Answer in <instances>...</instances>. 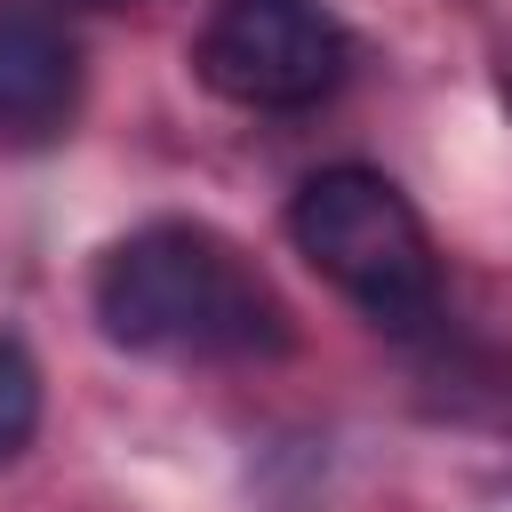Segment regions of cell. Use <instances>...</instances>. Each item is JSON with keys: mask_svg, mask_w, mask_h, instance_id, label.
Wrapping results in <instances>:
<instances>
[{"mask_svg": "<svg viewBox=\"0 0 512 512\" xmlns=\"http://www.w3.org/2000/svg\"><path fill=\"white\" fill-rule=\"evenodd\" d=\"M192 64L248 112H304L344 80V24L320 0H216Z\"/></svg>", "mask_w": 512, "mask_h": 512, "instance_id": "cell-3", "label": "cell"}, {"mask_svg": "<svg viewBox=\"0 0 512 512\" xmlns=\"http://www.w3.org/2000/svg\"><path fill=\"white\" fill-rule=\"evenodd\" d=\"M40 432V368H32V352L24 344H8L0 336V464L8 456H24V440Z\"/></svg>", "mask_w": 512, "mask_h": 512, "instance_id": "cell-5", "label": "cell"}, {"mask_svg": "<svg viewBox=\"0 0 512 512\" xmlns=\"http://www.w3.org/2000/svg\"><path fill=\"white\" fill-rule=\"evenodd\" d=\"M296 256L336 280L384 336H416L440 312V264L424 240V216L408 208V192L376 168H320L296 184L288 208Z\"/></svg>", "mask_w": 512, "mask_h": 512, "instance_id": "cell-2", "label": "cell"}, {"mask_svg": "<svg viewBox=\"0 0 512 512\" xmlns=\"http://www.w3.org/2000/svg\"><path fill=\"white\" fill-rule=\"evenodd\" d=\"M96 328L128 352H200L256 360L288 344V304L272 280L208 224L160 216L104 248L96 264Z\"/></svg>", "mask_w": 512, "mask_h": 512, "instance_id": "cell-1", "label": "cell"}, {"mask_svg": "<svg viewBox=\"0 0 512 512\" xmlns=\"http://www.w3.org/2000/svg\"><path fill=\"white\" fill-rule=\"evenodd\" d=\"M80 104V48L48 8L0 0V136L48 144Z\"/></svg>", "mask_w": 512, "mask_h": 512, "instance_id": "cell-4", "label": "cell"}, {"mask_svg": "<svg viewBox=\"0 0 512 512\" xmlns=\"http://www.w3.org/2000/svg\"><path fill=\"white\" fill-rule=\"evenodd\" d=\"M96 8H120V0H96Z\"/></svg>", "mask_w": 512, "mask_h": 512, "instance_id": "cell-6", "label": "cell"}]
</instances>
